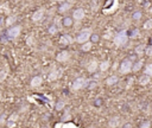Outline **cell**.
I'll use <instances>...</instances> for the list:
<instances>
[{
	"label": "cell",
	"instance_id": "obj_1",
	"mask_svg": "<svg viewBox=\"0 0 152 128\" xmlns=\"http://www.w3.org/2000/svg\"><path fill=\"white\" fill-rule=\"evenodd\" d=\"M127 39H128V36H127V31L126 30H122L120 32H118L115 34V37H114V44L117 46H122L127 43Z\"/></svg>",
	"mask_w": 152,
	"mask_h": 128
},
{
	"label": "cell",
	"instance_id": "obj_2",
	"mask_svg": "<svg viewBox=\"0 0 152 128\" xmlns=\"http://www.w3.org/2000/svg\"><path fill=\"white\" fill-rule=\"evenodd\" d=\"M91 37V30L90 29H83L79 36L76 37V42H79V43H82L84 44L86 42H88V39Z\"/></svg>",
	"mask_w": 152,
	"mask_h": 128
},
{
	"label": "cell",
	"instance_id": "obj_3",
	"mask_svg": "<svg viewBox=\"0 0 152 128\" xmlns=\"http://www.w3.org/2000/svg\"><path fill=\"white\" fill-rule=\"evenodd\" d=\"M133 69V64L131 59H124L120 64V72L121 74H128Z\"/></svg>",
	"mask_w": 152,
	"mask_h": 128
},
{
	"label": "cell",
	"instance_id": "obj_4",
	"mask_svg": "<svg viewBox=\"0 0 152 128\" xmlns=\"http://www.w3.org/2000/svg\"><path fill=\"white\" fill-rule=\"evenodd\" d=\"M87 85V81L84 80V78H82V77H80V78H76L75 81H74V83H72V87H71V89L75 91V90H80V89H82V88H84Z\"/></svg>",
	"mask_w": 152,
	"mask_h": 128
},
{
	"label": "cell",
	"instance_id": "obj_5",
	"mask_svg": "<svg viewBox=\"0 0 152 128\" xmlns=\"http://www.w3.org/2000/svg\"><path fill=\"white\" fill-rule=\"evenodd\" d=\"M20 31H22V27L20 26H13L11 27L8 31H7V36H8V38H17L19 34H20Z\"/></svg>",
	"mask_w": 152,
	"mask_h": 128
},
{
	"label": "cell",
	"instance_id": "obj_6",
	"mask_svg": "<svg viewBox=\"0 0 152 128\" xmlns=\"http://www.w3.org/2000/svg\"><path fill=\"white\" fill-rule=\"evenodd\" d=\"M84 10L83 8H77V10H75L74 13H72V17H74V19L75 20H82L83 18H84Z\"/></svg>",
	"mask_w": 152,
	"mask_h": 128
},
{
	"label": "cell",
	"instance_id": "obj_7",
	"mask_svg": "<svg viewBox=\"0 0 152 128\" xmlns=\"http://www.w3.org/2000/svg\"><path fill=\"white\" fill-rule=\"evenodd\" d=\"M69 57H70V55H69L68 51H62V52H60L58 55H57L56 59L58 61V62H65V61L69 59Z\"/></svg>",
	"mask_w": 152,
	"mask_h": 128
},
{
	"label": "cell",
	"instance_id": "obj_8",
	"mask_svg": "<svg viewBox=\"0 0 152 128\" xmlns=\"http://www.w3.org/2000/svg\"><path fill=\"white\" fill-rule=\"evenodd\" d=\"M61 70H52L50 74H49V76H48V80L49 81H55V80H57V78H60L61 77Z\"/></svg>",
	"mask_w": 152,
	"mask_h": 128
},
{
	"label": "cell",
	"instance_id": "obj_9",
	"mask_svg": "<svg viewBox=\"0 0 152 128\" xmlns=\"http://www.w3.org/2000/svg\"><path fill=\"white\" fill-rule=\"evenodd\" d=\"M43 17H44V10H38L33 13L32 15V20L33 22H39L43 19Z\"/></svg>",
	"mask_w": 152,
	"mask_h": 128
},
{
	"label": "cell",
	"instance_id": "obj_10",
	"mask_svg": "<svg viewBox=\"0 0 152 128\" xmlns=\"http://www.w3.org/2000/svg\"><path fill=\"white\" fill-rule=\"evenodd\" d=\"M120 122H121V120H120L119 116H114V118H112V119L108 121V125H109V127H112V128H117V127L120 125Z\"/></svg>",
	"mask_w": 152,
	"mask_h": 128
},
{
	"label": "cell",
	"instance_id": "obj_11",
	"mask_svg": "<svg viewBox=\"0 0 152 128\" xmlns=\"http://www.w3.org/2000/svg\"><path fill=\"white\" fill-rule=\"evenodd\" d=\"M18 120V114H12L11 116H10V119L7 120V126L10 127V128H13L14 126H15V121Z\"/></svg>",
	"mask_w": 152,
	"mask_h": 128
},
{
	"label": "cell",
	"instance_id": "obj_12",
	"mask_svg": "<svg viewBox=\"0 0 152 128\" xmlns=\"http://www.w3.org/2000/svg\"><path fill=\"white\" fill-rule=\"evenodd\" d=\"M71 42H72L71 37H70V36H67V34L62 36L61 39H60V43H61L62 45H68V44H71Z\"/></svg>",
	"mask_w": 152,
	"mask_h": 128
},
{
	"label": "cell",
	"instance_id": "obj_13",
	"mask_svg": "<svg viewBox=\"0 0 152 128\" xmlns=\"http://www.w3.org/2000/svg\"><path fill=\"white\" fill-rule=\"evenodd\" d=\"M98 62L96 61H91L89 64H88V66H87V70L89 71V72H95L96 71V69H98Z\"/></svg>",
	"mask_w": 152,
	"mask_h": 128
},
{
	"label": "cell",
	"instance_id": "obj_14",
	"mask_svg": "<svg viewBox=\"0 0 152 128\" xmlns=\"http://www.w3.org/2000/svg\"><path fill=\"white\" fill-rule=\"evenodd\" d=\"M150 81H151V76H148V75H146V74L139 77V83H140L141 85H146V84H148Z\"/></svg>",
	"mask_w": 152,
	"mask_h": 128
},
{
	"label": "cell",
	"instance_id": "obj_15",
	"mask_svg": "<svg viewBox=\"0 0 152 128\" xmlns=\"http://www.w3.org/2000/svg\"><path fill=\"white\" fill-rule=\"evenodd\" d=\"M118 81H119V78H118V76H115V75H113V76H109L107 80H106V83L108 84V85H113V84H115V83H118Z\"/></svg>",
	"mask_w": 152,
	"mask_h": 128
},
{
	"label": "cell",
	"instance_id": "obj_16",
	"mask_svg": "<svg viewBox=\"0 0 152 128\" xmlns=\"http://www.w3.org/2000/svg\"><path fill=\"white\" fill-rule=\"evenodd\" d=\"M41 83H42V77H39V76H36L31 80V87H33V88L41 85Z\"/></svg>",
	"mask_w": 152,
	"mask_h": 128
},
{
	"label": "cell",
	"instance_id": "obj_17",
	"mask_svg": "<svg viewBox=\"0 0 152 128\" xmlns=\"http://www.w3.org/2000/svg\"><path fill=\"white\" fill-rule=\"evenodd\" d=\"M143 63H144V61L143 59H140V61H138V62H136L134 64H133V71H139L140 69H141V66H143Z\"/></svg>",
	"mask_w": 152,
	"mask_h": 128
},
{
	"label": "cell",
	"instance_id": "obj_18",
	"mask_svg": "<svg viewBox=\"0 0 152 128\" xmlns=\"http://www.w3.org/2000/svg\"><path fill=\"white\" fill-rule=\"evenodd\" d=\"M108 68H109V62L108 61H105V62L100 63V70L101 71H106Z\"/></svg>",
	"mask_w": 152,
	"mask_h": 128
},
{
	"label": "cell",
	"instance_id": "obj_19",
	"mask_svg": "<svg viewBox=\"0 0 152 128\" xmlns=\"http://www.w3.org/2000/svg\"><path fill=\"white\" fill-rule=\"evenodd\" d=\"M70 4L69 3H64V4H62L61 5V7H60V12H65V11H68L69 8H70Z\"/></svg>",
	"mask_w": 152,
	"mask_h": 128
},
{
	"label": "cell",
	"instance_id": "obj_20",
	"mask_svg": "<svg viewBox=\"0 0 152 128\" xmlns=\"http://www.w3.org/2000/svg\"><path fill=\"white\" fill-rule=\"evenodd\" d=\"M144 51H145L144 44H140V45H138V46L136 48V53H137V55H143Z\"/></svg>",
	"mask_w": 152,
	"mask_h": 128
},
{
	"label": "cell",
	"instance_id": "obj_21",
	"mask_svg": "<svg viewBox=\"0 0 152 128\" xmlns=\"http://www.w3.org/2000/svg\"><path fill=\"white\" fill-rule=\"evenodd\" d=\"M91 45H93L91 42H86V43L82 45V50H83V51H89V50L91 49Z\"/></svg>",
	"mask_w": 152,
	"mask_h": 128
},
{
	"label": "cell",
	"instance_id": "obj_22",
	"mask_svg": "<svg viewBox=\"0 0 152 128\" xmlns=\"http://www.w3.org/2000/svg\"><path fill=\"white\" fill-rule=\"evenodd\" d=\"M132 18H133V20H139L141 18V12L140 11H136L134 13L132 14Z\"/></svg>",
	"mask_w": 152,
	"mask_h": 128
},
{
	"label": "cell",
	"instance_id": "obj_23",
	"mask_svg": "<svg viewBox=\"0 0 152 128\" xmlns=\"http://www.w3.org/2000/svg\"><path fill=\"white\" fill-rule=\"evenodd\" d=\"M145 74L152 77V63H151V64H147V66L145 68Z\"/></svg>",
	"mask_w": 152,
	"mask_h": 128
},
{
	"label": "cell",
	"instance_id": "obj_24",
	"mask_svg": "<svg viewBox=\"0 0 152 128\" xmlns=\"http://www.w3.org/2000/svg\"><path fill=\"white\" fill-rule=\"evenodd\" d=\"M144 29L145 30H151L152 29V19H148L144 23Z\"/></svg>",
	"mask_w": 152,
	"mask_h": 128
},
{
	"label": "cell",
	"instance_id": "obj_25",
	"mask_svg": "<svg viewBox=\"0 0 152 128\" xmlns=\"http://www.w3.org/2000/svg\"><path fill=\"white\" fill-rule=\"evenodd\" d=\"M71 24H72V20L70 19V18H64V19H63V25L64 26H71Z\"/></svg>",
	"mask_w": 152,
	"mask_h": 128
},
{
	"label": "cell",
	"instance_id": "obj_26",
	"mask_svg": "<svg viewBox=\"0 0 152 128\" xmlns=\"http://www.w3.org/2000/svg\"><path fill=\"white\" fill-rule=\"evenodd\" d=\"M150 127H151V122L148 120H144L140 126V128H150Z\"/></svg>",
	"mask_w": 152,
	"mask_h": 128
},
{
	"label": "cell",
	"instance_id": "obj_27",
	"mask_svg": "<svg viewBox=\"0 0 152 128\" xmlns=\"http://www.w3.org/2000/svg\"><path fill=\"white\" fill-rule=\"evenodd\" d=\"M7 76V71L6 70H3V71H0V82H3Z\"/></svg>",
	"mask_w": 152,
	"mask_h": 128
},
{
	"label": "cell",
	"instance_id": "obj_28",
	"mask_svg": "<svg viewBox=\"0 0 152 128\" xmlns=\"http://www.w3.org/2000/svg\"><path fill=\"white\" fill-rule=\"evenodd\" d=\"M15 19H17L15 15H13V17H8V18H7V20H6V24H7V25H11V24H13V23L15 22Z\"/></svg>",
	"mask_w": 152,
	"mask_h": 128
},
{
	"label": "cell",
	"instance_id": "obj_29",
	"mask_svg": "<svg viewBox=\"0 0 152 128\" xmlns=\"http://www.w3.org/2000/svg\"><path fill=\"white\" fill-rule=\"evenodd\" d=\"M145 53L147 55V56H152V45H150L145 49Z\"/></svg>",
	"mask_w": 152,
	"mask_h": 128
},
{
	"label": "cell",
	"instance_id": "obj_30",
	"mask_svg": "<svg viewBox=\"0 0 152 128\" xmlns=\"http://www.w3.org/2000/svg\"><path fill=\"white\" fill-rule=\"evenodd\" d=\"M139 36V31L138 30H133L132 33H131V38H137Z\"/></svg>",
	"mask_w": 152,
	"mask_h": 128
},
{
	"label": "cell",
	"instance_id": "obj_31",
	"mask_svg": "<svg viewBox=\"0 0 152 128\" xmlns=\"http://www.w3.org/2000/svg\"><path fill=\"white\" fill-rule=\"evenodd\" d=\"M63 107H64V102H63V101H60L58 103L56 104V109H57V111H61Z\"/></svg>",
	"mask_w": 152,
	"mask_h": 128
},
{
	"label": "cell",
	"instance_id": "obj_32",
	"mask_svg": "<svg viewBox=\"0 0 152 128\" xmlns=\"http://www.w3.org/2000/svg\"><path fill=\"white\" fill-rule=\"evenodd\" d=\"M90 38H91V42L95 43V42H98V41H99V36H98V34H91V37H90Z\"/></svg>",
	"mask_w": 152,
	"mask_h": 128
},
{
	"label": "cell",
	"instance_id": "obj_33",
	"mask_svg": "<svg viewBox=\"0 0 152 128\" xmlns=\"http://www.w3.org/2000/svg\"><path fill=\"white\" fill-rule=\"evenodd\" d=\"M56 31H57V29H56V26H51V27L49 29V32H50L51 34H53V33H55Z\"/></svg>",
	"mask_w": 152,
	"mask_h": 128
},
{
	"label": "cell",
	"instance_id": "obj_34",
	"mask_svg": "<svg viewBox=\"0 0 152 128\" xmlns=\"http://www.w3.org/2000/svg\"><path fill=\"white\" fill-rule=\"evenodd\" d=\"M122 128H132V125H131V123H125V125L122 126Z\"/></svg>",
	"mask_w": 152,
	"mask_h": 128
},
{
	"label": "cell",
	"instance_id": "obj_35",
	"mask_svg": "<svg viewBox=\"0 0 152 128\" xmlns=\"http://www.w3.org/2000/svg\"><path fill=\"white\" fill-rule=\"evenodd\" d=\"M57 1H58V3H62V1H65V0H57Z\"/></svg>",
	"mask_w": 152,
	"mask_h": 128
},
{
	"label": "cell",
	"instance_id": "obj_36",
	"mask_svg": "<svg viewBox=\"0 0 152 128\" xmlns=\"http://www.w3.org/2000/svg\"><path fill=\"white\" fill-rule=\"evenodd\" d=\"M0 100H1V96H0Z\"/></svg>",
	"mask_w": 152,
	"mask_h": 128
},
{
	"label": "cell",
	"instance_id": "obj_37",
	"mask_svg": "<svg viewBox=\"0 0 152 128\" xmlns=\"http://www.w3.org/2000/svg\"><path fill=\"white\" fill-rule=\"evenodd\" d=\"M151 12H152V8H151Z\"/></svg>",
	"mask_w": 152,
	"mask_h": 128
}]
</instances>
